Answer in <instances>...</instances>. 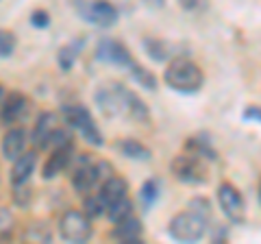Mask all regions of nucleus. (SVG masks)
Masks as SVG:
<instances>
[{"label": "nucleus", "instance_id": "nucleus-1", "mask_svg": "<svg viewBox=\"0 0 261 244\" xmlns=\"http://www.w3.org/2000/svg\"><path fill=\"white\" fill-rule=\"evenodd\" d=\"M96 59L105 61V63H113V66H122L128 70V75H133V79L146 89H157V79H154L152 72H148L146 68H142L137 63L130 53L126 51L124 44H120L118 39H102L96 48Z\"/></svg>", "mask_w": 261, "mask_h": 244}, {"label": "nucleus", "instance_id": "nucleus-2", "mask_svg": "<svg viewBox=\"0 0 261 244\" xmlns=\"http://www.w3.org/2000/svg\"><path fill=\"white\" fill-rule=\"evenodd\" d=\"M166 85L181 94H196L205 83L202 70L190 59H172L166 68Z\"/></svg>", "mask_w": 261, "mask_h": 244}, {"label": "nucleus", "instance_id": "nucleus-3", "mask_svg": "<svg viewBox=\"0 0 261 244\" xmlns=\"http://www.w3.org/2000/svg\"><path fill=\"white\" fill-rule=\"evenodd\" d=\"M130 94L133 92L120 83H102L94 92V101L105 118H118V116H126Z\"/></svg>", "mask_w": 261, "mask_h": 244}, {"label": "nucleus", "instance_id": "nucleus-4", "mask_svg": "<svg viewBox=\"0 0 261 244\" xmlns=\"http://www.w3.org/2000/svg\"><path fill=\"white\" fill-rule=\"evenodd\" d=\"M207 225H209V218L187 209V211H178L172 221H170L168 233L176 242H198L205 238Z\"/></svg>", "mask_w": 261, "mask_h": 244}, {"label": "nucleus", "instance_id": "nucleus-5", "mask_svg": "<svg viewBox=\"0 0 261 244\" xmlns=\"http://www.w3.org/2000/svg\"><path fill=\"white\" fill-rule=\"evenodd\" d=\"M61 118L68 122L74 131H79V135L83 137L85 142L94 144V146H102V133L87 107H83V105H65L61 109Z\"/></svg>", "mask_w": 261, "mask_h": 244}, {"label": "nucleus", "instance_id": "nucleus-6", "mask_svg": "<svg viewBox=\"0 0 261 244\" xmlns=\"http://www.w3.org/2000/svg\"><path fill=\"white\" fill-rule=\"evenodd\" d=\"M59 235L65 242L83 244L92 238V218L85 211L68 209L59 218Z\"/></svg>", "mask_w": 261, "mask_h": 244}, {"label": "nucleus", "instance_id": "nucleus-7", "mask_svg": "<svg viewBox=\"0 0 261 244\" xmlns=\"http://www.w3.org/2000/svg\"><path fill=\"white\" fill-rule=\"evenodd\" d=\"M172 175L174 179L190 185H198L207 181V170L202 164V157L192 155V153H185V155H178L172 161Z\"/></svg>", "mask_w": 261, "mask_h": 244}, {"label": "nucleus", "instance_id": "nucleus-8", "mask_svg": "<svg viewBox=\"0 0 261 244\" xmlns=\"http://www.w3.org/2000/svg\"><path fill=\"white\" fill-rule=\"evenodd\" d=\"M218 205L222 209V214L235 225L244 223V218H246V203H244V197L231 183H222L218 188Z\"/></svg>", "mask_w": 261, "mask_h": 244}, {"label": "nucleus", "instance_id": "nucleus-9", "mask_svg": "<svg viewBox=\"0 0 261 244\" xmlns=\"http://www.w3.org/2000/svg\"><path fill=\"white\" fill-rule=\"evenodd\" d=\"M81 18L96 27L109 29L118 22V9L109 0H92V3L81 5Z\"/></svg>", "mask_w": 261, "mask_h": 244}, {"label": "nucleus", "instance_id": "nucleus-10", "mask_svg": "<svg viewBox=\"0 0 261 244\" xmlns=\"http://www.w3.org/2000/svg\"><path fill=\"white\" fill-rule=\"evenodd\" d=\"M61 129V118L59 113L55 111H44L42 116L37 118L35 127H33V135L31 140L35 144V149H48L53 144V137L55 133Z\"/></svg>", "mask_w": 261, "mask_h": 244}, {"label": "nucleus", "instance_id": "nucleus-11", "mask_svg": "<svg viewBox=\"0 0 261 244\" xmlns=\"http://www.w3.org/2000/svg\"><path fill=\"white\" fill-rule=\"evenodd\" d=\"M72 185H74L76 192H89L94 190L96 185L100 188V181H98V173H96V161L92 157H79V161L72 168Z\"/></svg>", "mask_w": 261, "mask_h": 244}, {"label": "nucleus", "instance_id": "nucleus-12", "mask_svg": "<svg viewBox=\"0 0 261 244\" xmlns=\"http://www.w3.org/2000/svg\"><path fill=\"white\" fill-rule=\"evenodd\" d=\"M74 161V144L68 142V144H61V146H55L53 153L48 155L46 164H44V170L42 175L44 179H55L59 177L63 170H68Z\"/></svg>", "mask_w": 261, "mask_h": 244}, {"label": "nucleus", "instance_id": "nucleus-13", "mask_svg": "<svg viewBox=\"0 0 261 244\" xmlns=\"http://www.w3.org/2000/svg\"><path fill=\"white\" fill-rule=\"evenodd\" d=\"M27 111H29V99L22 92L7 94L5 107H3V122H7V125H18Z\"/></svg>", "mask_w": 261, "mask_h": 244}, {"label": "nucleus", "instance_id": "nucleus-14", "mask_svg": "<svg viewBox=\"0 0 261 244\" xmlns=\"http://www.w3.org/2000/svg\"><path fill=\"white\" fill-rule=\"evenodd\" d=\"M37 164V153L35 151H24L20 157L13 159V168H11V185L18 183H27L33 170H35Z\"/></svg>", "mask_w": 261, "mask_h": 244}, {"label": "nucleus", "instance_id": "nucleus-15", "mask_svg": "<svg viewBox=\"0 0 261 244\" xmlns=\"http://www.w3.org/2000/svg\"><path fill=\"white\" fill-rule=\"evenodd\" d=\"M24 149H27V131L20 127L9 129L3 137V155L7 159H15L22 155Z\"/></svg>", "mask_w": 261, "mask_h": 244}, {"label": "nucleus", "instance_id": "nucleus-16", "mask_svg": "<svg viewBox=\"0 0 261 244\" xmlns=\"http://www.w3.org/2000/svg\"><path fill=\"white\" fill-rule=\"evenodd\" d=\"M142 233H144L142 223L137 221L135 216H128L124 221L116 223V227H113V231H111V238H116L120 242H140Z\"/></svg>", "mask_w": 261, "mask_h": 244}, {"label": "nucleus", "instance_id": "nucleus-17", "mask_svg": "<svg viewBox=\"0 0 261 244\" xmlns=\"http://www.w3.org/2000/svg\"><path fill=\"white\" fill-rule=\"evenodd\" d=\"M98 194H100V199L105 201V205L109 207L116 201L126 197V194H128V183H126V179L113 175V177H109L107 181L100 185V192H98Z\"/></svg>", "mask_w": 261, "mask_h": 244}, {"label": "nucleus", "instance_id": "nucleus-18", "mask_svg": "<svg viewBox=\"0 0 261 244\" xmlns=\"http://www.w3.org/2000/svg\"><path fill=\"white\" fill-rule=\"evenodd\" d=\"M118 149H120V153L124 157H128V159H135V161H148L152 155H150V151L146 149V146L142 144V142H137V140H122L120 144H118Z\"/></svg>", "mask_w": 261, "mask_h": 244}, {"label": "nucleus", "instance_id": "nucleus-19", "mask_svg": "<svg viewBox=\"0 0 261 244\" xmlns=\"http://www.w3.org/2000/svg\"><path fill=\"white\" fill-rule=\"evenodd\" d=\"M144 48L154 61H170L172 59V46L163 39H144Z\"/></svg>", "mask_w": 261, "mask_h": 244}, {"label": "nucleus", "instance_id": "nucleus-20", "mask_svg": "<svg viewBox=\"0 0 261 244\" xmlns=\"http://www.w3.org/2000/svg\"><path fill=\"white\" fill-rule=\"evenodd\" d=\"M126 116L130 120H135V122H142V125H146V122L150 120V111L148 107L144 105V101L137 96L135 92L130 94V101H128V109H126Z\"/></svg>", "mask_w": 261, "mask_h": 244}, {"label": "nucleus", "instance_id": "nucleus-21", "mask_svg": "<svg viewBox=\"0 0 261 244\" xmlns=\"http://www.w3.org/2000/svg\"><path fill=\"white\" fill-rule=\"evenodd\" d=\"M107 216H109V221H111L113 225L120 223V221H124V218L133 216V203H130V199H128V197L116 201L113 205H109V207H107Z\"/></svg>", "mask_w": 261, "mask_h": 244}, {"label": "nucleus", "instance_id": "nucleus-22", "mask_svg": "<svg viewBox=\"0 0 261 244\" xmlns=\"http://www.w3.org/2000/svg\"><path fill=\"white\" fill-rule=\"evenodd\" d=\"M79 53H81V44H79V42H70V44L61 46L59 53H57V61H59L61 70H65V72L72 70V66H74Z\"/></svg>", "mask_w": 261, "mask_h": 244}, {"label": "nucleus", "instance_id": "nucleus-23", "mask_svg": "<svg viewBox=\"0 0 261 244\" xmlns=\"http://www.w3.org/2000/svg\"><path fill=\"white\" fill-rule=\"evenodd\" d=\"M159 181L157 179H148L144 185H142V190H140V203H142V207L144 209H150L154 203H157L159 199Z\"/></svg>", "mask_w": 261, "mask_h": 244}, {"label": "nucleus", "instance_id": "nucleus-24", "mask_svg": "<svg viewBox=\"0 0 261 244\" xmlns=\"http://www.w3.org/2000/svg\"><path fill=\"white\" fill-rule=\"evenodd\" d=\"M187 153L198 155V157H209V159L216 157V153H214V149H211L209 140L207 137H200V135H196V137H192V140L187 142Z\"/></svg>", "mask_w": 261, "mask_h": 244}, {"label": "nucleus", "instance_id": "nucleus-25", "mask_svg": "<svg viewBox=\"0 0 261 244\" xmlns=\"http://www.w3.org/2000/svg\"><path fill=\"white\" fill-rule=\"evenodd\" d=\"M83 211L89 216V218H98V216H102V214H107V205H105V201L100 199V194H94V197H87L85 203H83Z\"/></svg>", "mask_w": 261, "mask_h": 244}, {"label": "nucleus", "instance_id": "nucleus-26", "mask_svg": "<svg viewBox=\"0 0 261 244\" xmlns=\"http://www.w3.org/2000/svg\"><path fill=\"white\" fill-rule=\"evenodd\" d=\"M31 201H33V188L29 185V181L13 185V203L15 205L18 207H29Z\"/></svg>", "mask_w": 261, "mask_h": 244}, {"label": "nucleus", "instance_id": "nucleus-27", "mask_svg": "<svg viewBox=\"0 0 261 244\" xmlns=\"http://www.w3.org/2000/svg\"><path fill=\"white\" fill-rule=\"evenodd\" d=\"M15 46H18V39L11 31H5L0 29V59H7V57H11Z\"/></svg>", "mask_w": 261, "mask_h": 244}, {"label": "nucleus", "instance_id": "nucleus-28", "mask_svg": "<svg viewBox=\"0 0 261 244\" xmlns=\"http://www.w3.org/2000/svg\"><path fill=\"white\" fill-rule=\"evenodd\" d=\"M13 231V216L11 211L0 205V240H7Z\"/></svg>", "mask_w": 261, "mask_h": 244}, {"label": "nucleus", "instance_id": "nucleus-29", "mask_svg": "<svg viewBox=\"0 0 261 244\" xmlns=\"http://www.w3.org/2000/svg\"><path fill=\"white\" fill-rule=\"evenodd\" d=\"M190 209L196 211V214H200V216H205V218H211V203L207 199H200V197H196L190 201Z\"/></svg>", "mask_w": 261, "mask_h": 244}, {"label": "nucleus", "instance_id": "nucleus-30", "mask_svg": "<svg viewBox=\"0 0 261 244\" xmlns=\"http://www.w3.org/2000/svg\"><path fill=\"white\" fill-rule=\"evenodd\" d=\"M31 24H33L35 29H46L48 24H50V15H48L46 11H33Z\"/></svg>", "mask_w": 261, "mask_h": 244}, {"label": "nucleus", "instance_id": "nucleus-31", "mask_svg": "<svg viewBox=\"0 0 261 244\" xmlns=\"http://www.w3.org/2000/svg\"><path fill=\"white\" fill-rule=\"evenodd\" d=\"M244 118L261 125V105H250V107H246L244 109Z\"/></svg>", "mask_w": 261, "mask_h": 244}, {"label": "nucleus", "instance_id": "nucleus-32", "mask_svg": "<svg viewBox=\"0 0 261 244\" xmlns=\"http://www.w3.org/2000/svg\"><path fill=\"white\" fill-rule=\"evenodd\" d=\"M5 99H7V92L0 87V120H3V107H5Z\"/></svg>", "mask_w": 261, "mask_h": 244}, {"label": "nucleus", "instance_id": "nucleus-33", "mask_svg": "<svg viewBox=\"0 0 261 244\" xmlns=\"http://www.w3.org/2000/svg\"><path fill=\"white\" fill-rule=\"evenodd\" d=\"M259 203H261V183H259Z\"/></svg>", "mask_w": 261, "mask_h": 244}]
</instances>
